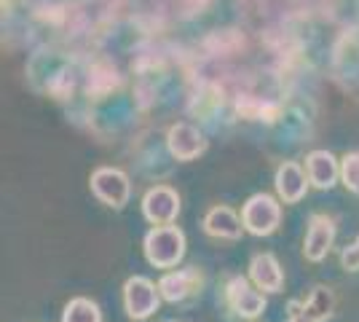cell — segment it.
Wrapping results in <instances>:
<instances>
[{
	"mask_svg": "<svg viewBox=\"0 0 359 322\" xmlns=\"http://www.w3.org/2000/svg\"><path fill=\"white\" fill-rule=\"evenodd\" d=\"M185 231L180 226H150L142 236V255L153 269H161V271H172L180 269V263L185 258Z\"/></svg>",
	"mask_w": 359,
	"mask_h": 322,
	"instance_id": "1",
	"label": "cell"
},
{
	"mask_svg": "<svg viewBox=\"0 0 359 322\" xmlns=\"http://www.w3.org/2000/svg\"><path fill=\"white\" fill-rule=\"evenodd\" d=\"M223 307L225 311L239 322H255L263 317V311L269 309V298L266 293L257 290L250 276L244 274H228L223 282Z\"/></svg>",
	"mask_w": 359,
	"mask_h": 322,
	"instance_id": "2",
	"label": "cell"
},
{
	"mask_svg": "<svg viewBox=\"0 0 359 322\" xmlns=\"http://www.w3.org/2000/svg\"><path fill=\"white\" fill-rule=\"evenodd\" d=\"M161 304L164 298L158 290V282H153L150 276H129L121 288V307L132 322H148L161 309Z\"/></svg>",
	"mask_w": 359,
	"mask_h": 322,
	"instance_id": "3",
	"label": "cell"
},
{
	"mask_svg": "<svg viewBox=\"0 0 359 322\" xmlns=\"http://www.w3.org/2000/svg\"><path fill=\"white\" fill-rule=\"evenodd\" d=\"M241 223L252 236H271L282 226V201L271 194H252L241 204Z\"/></svg>",
	"mask_w": 359,
	"mask_h": 322,
	"instance_id": "4",
	"label": "cell"
},
{
	"mask_svg": "<svg viewBox=\"0 0 359 322\" xmlns=\"http://www.w3.org/2000/svg\"><path fill=\"white\" fill-rule=\"evenodd\" d=\"M207 276L198 266H180L158 276V290L164 304H188L204 293Z\"/></svg>",
	"mask_w": 359,
	"mask_h": 322,
	"instance_id": "5",
	"label": "cell"
},
{
	"mask_svg": "<svg viewBox=\"0 0 359 322\" xmlns=\"http://www.w3.org/2000/svg\"><path fill=\"white\" fill-rule=\"evenodd\" d=\"M89 188L110 210H123L132 199V180L118 167H97L89 177Z\"/></svg>",
	"mask_w": 359,
	"mask_h": 322,
	"instance_id": "6",
	"label": "cell"
},
{
	"mask_svg": "<svg viewBox=\"0 0 359 322\" xmlns=\"http://www.w3.org/2000/svg\"><path fill=\"white\" fill-rule=\"evenodd\" d=\"M338 239V223L327 213H311L306 223V236H303V258L309 263H322L332 253Z\"/></svg>",
	"mask_w": 359,
	"mask_h": 322,
	"instance_id": "7",
	"label": "cell"
},
{
	"mask_svg": "<svg viewBox=\"0 0 359 322\" xmlns=\"http://www.w3.org/2000/svg\"><path fill=\"white\" fill-rule=\"evenodd\" d=\"M140 207H142V217L150 226H172L182 210V201L172 185H153L145 191Z\"/></svg>",
	"mask_w": 359,
	"mask_h": 322,
	"instance_id": "8",
	"label": "cell"
},
{
	"mask_svg": "<svg viewBox=\"0 0 359 322\" xmlns=\"http://www.w3.org/2000/svg\"><path fill=\"white\" fill-rule=\"evenodd\" d=\"M166 148L177 161H194L207 151V137L194 123L177 121L166 132Z\"/></svg>",
	"mask_w": 359,
	"mask_h": 322,
	"instance_id": "9",
	"label": "cell"
},
{
	"mask_svg": "<svg viewBox=\"0 0 359 322\" xmlns=\"http://www.w3.org/2000/svg\"><path fill=\"white\" fill-rule=\"evenodd\" d=\"M247 276L266 295H276L285 290V269L273 253H255L247 266Z\"/></svg>",
	"mask_w": 359,
	"mask_h": 322,
	"instance_id": "10",
	"label": "cell"
},
{
	"mask_svg": "<svg viewBox=\"0 0 359 322\" xmlns=\"http://www.w3.org/2000/svg\"><path fill=\"white\" fill-rule=\"evenodd\" d=\"M309 175L306 167L298 161H282L276 172H273V191H276V199L285 201V204H298L306 194H309Z\"/></svg>",
	"mask_w": 359,
	"mask_h": 322,
	"instance_id": "11",
	"label": "cell"
},
{
	"mask_svg": "<svg viewBox=\"0 0 359 322\" xmlns=\"http://www.w3.org/2000/svg\"><path fill=\"white\" fill-rule=\"evenodd\" d=\"M201 229L212 239H220V242H236L244 234V223H241V213H236L233 207L228 204H215L210 207L204 217H201Z\"/></svg>",
	"mask_w": 359,
	"mask_h": 322,
	"instance_id": "12",
	"label": "cell"
},
{
	"mask_svg": "<svg viewBox=\"0 0 359 322\" xmlns=\"http://www.w3.org/2000/svg\"><path fill=\"white\" fill-rule=\"evenodd\" d=\"M306 175H309V183L311 188H319V191H330L332 185L341 180V159L319 148V151H311L306 156Z\"/></svg>",
	"mask_w": 359,
	"mask_h": 322,
	"instance_id": "13",
	"label": "cell"
},
{
	"mask_svg": "<svg viewBox=\"0 0 359 322\" xmlns=\"http://www.w3.org/2000/svg\"><path fill=\"white\" fill-rule=\"evenodd\" d=\"M300 304H303V314L309 322H330L335 317L338 298H335V290L330 285H314L300 298Z\"/></svg>",
	"mask_w": 359,
	"mask_h": 322,
	"instance_id": "14",
	"label": "cell"
},
{
	"mask_svg": "<svg viewBox=\"0 0 359 322\" xmlns=\"http://www.w3.org/2000/svg\"><path fill=\"white\" fill-rule=\"evenodd\" d=\"M60 322H105V314H102V307L94 298L75 295L65 304Z\"/></svg>",
	"mask_w": 359,
	"mask_h": 322,
	"instance_id": "15",
	"label": "cell"
},
{
	"mask_svg": "<svg viewBox=\"0 0 359 322\" xmlns=\"http://www.w3.org/2000/svg\"><path fill=\"white\" fill-rule=\"evenodd\" d=\"M341 183L348 194L359 196V148L341 159Z\"/></svg>",
	"mask_w": 359,
	"mask_h": 322,
	"instance_id": "16",
	"label": "cell"
},
{
	"mask_svg": "<svg viewBox=\"0 0 359 322\" xmlns=\"http://www.w3.org/2000/svg\"><path fill=\"white\" fill-rule=\"evenodd\" d=\"M338 263L344 271H359V236L351 242V245L341 247L338 253Z\"/></svg>",
	"mask_w": 359,
	"mask_h": 322,
	"instance_id": "17",
	"label": "cell"
},
{
	"mask_svg": "<svg viewBox=\"0 0 359 322\" xmlns=\"http://www.w3.org/2000/svg\"><path fill=\"white\" fill-rule=\"evenodd\" d=\"M285 322H309L306 320V314H303V304H300V298L287 301V320Z\"/></svg>",
	"mask_w": 359,
	"mask_h": 322,
	"instance_id": "18",
	"label": "cell"
},
{
	"mask_svg": "<svg viewBox=\"0 0 359 322\" xmlns=\"http://www.w3.org/2000/svg\"><path fill=\"white\" fill-rule=\"evenodd\" d=\"M164 322H180V320H164Z\"/></svg>",
	"mask_w": 359,
	"mask_h": 322,
	"instance_id": "19",
	"label": "cell"
},
{
	"mask_svg": "<svg viewBox=\"0 0 359 322\" xmlns=\"http://www.w3.org/2000/svg\"><path fill=\"white\" fill-rule=\"evenodd\" d=\"M255 322H257V320H255Z\"/></svg>",
	"mask_w": 359,
	"mask_h": 322,
	"instance_id": "20",
	"label": "cell"
}]
</instances>
